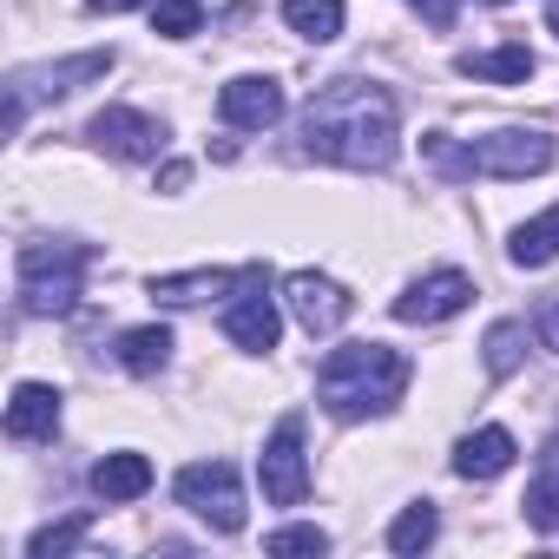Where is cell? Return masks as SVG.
I'll use <instances>...</instances> for the list:
<instances>
[{
  "mask_svg": "<svg viewBox=\"0 0 559 559\" xmlns=\"http://www.w3.org/2000/svg\"><path fill=\"white\" fill-rule=\"evenodd\" d=\"M93 270V243L80 237H34L14 257V284H21V310L27 317H67L86 290Z\"/></svg>",
  "mask_w": 559,
  "mask_h": 559,
  "instance_id": "3957f363",
  "label": "cell"
},
{
  "mask_svg": "<svg viewBox=\"0 0 559 559\" xmlns=\"http://www.w3.org/2000/svg\"><path fill=\"white\" fill-rule=\"evenodd\" d=\"M408 356L389 349V343H343L317 362V395L336 421H369V415H389L408 389Z\"/></svg>",
  "mask_w": 559,
  "mask_h": 559,
  "instance_id": "7a4b0ae2",
  "label": "cell"
},
{
  "mask_svg": "<svg viewBox=\"0 0 559 559\" xmlns=\"http://www.w3.org/2000/svg\"><path fill=\"white\" fill-rule=\"evenodd\" d=\"M487 8H507V0H487Z\"/></svg>",
  "mask_w": 559,
  "mask_h": 559,
  "instance_id": "836d02e7",
  "label": "cell"
},
{
  "mask_svg": "<svg viewBox=\"0 0 559 559\" xmlns=\"http://www.w3.org/2000/svg\"><path fill=\"white\" fill-rule=\"evenodd\" d=\"M171 493H178V507H191L204 526L243 533V480H237L230 461H191V467H178Z\"/></svg>",
  "mask_w": 559,
  "mask_h": 559,
  "instance_id": "5b68a950",
  "label": "cell"
},
{
  "mask_svg": "<svg viewBox=\"0 0 559 559\" xmlns=\"http://www.w3.org/2000/svg\"><path fill=\"white\" fill-rule=\"evenodd\" d=\"M284 304H290V317H297L310 336H336V330L356 317V297L336 284V276H323V270H297L290 284H284Z\"/></svg>",
  "mask_w": 559,
  "mask_h": 559,
  "instance_id": "9c48e42d",
  "label": "cell"
},
{
  "mask_svg": "<svg viewBox=\"0 0 559 559\" xmlns=\"http://www.w3.org/2000/svg\"><path fill=\"white\" fill-rule=\"evenodd\" d=\"M112 60H119L112 47H93V53H73V60H60V67L14 73V80H8V132L27 126V106H34V99H67V93H80L86 80H106Z\"/></svg>",
  "mask_w": 559,
  "mask_h": 559,
  "instance_id": "277c9868",
  "label": "cell"
},
{
  "mask_svg": "<svg viewBox=\"0 0 559 559\" xmlns=\"http://www.w3.org/2000/svg\"><path fill=\"white\" fill-rule=\"evenodd\" d=\"M93 487H99V500H139L152 487V461L145 454H106L93 467Z\"/></svg>",
  "mask_w": 559,
  "mask_h": 559,
  "instance_id": "d6986e66",
  "label": "cell"
},
{
  "mask_svg": "<svg viewBox=\"0 0 559 559\" xmlns=\"http://www.w3.org/2000/svg\"><path fill=\"white\" fill-rule=\"evenodd\" d=\"M533 336H539V343H546V349L559 356V297H552V304L539 310V323H533Z\"/></svg>",
  "mask_w": 559,
  "mask_h": 559,
  "instance_id": "f1b7e54d",
  "label": "cell"
},
{
  "mask_svg": "<svg viewBox=\"0 0 559 559\" xmlns=\"http://www.w3.org/2000/svg\"><path fill=\"white\" fill-rule=\"evenodd\" d=\"M237 284H243V270H178V276H152V297L185 310V304H211Z\"/></svg>",
  "mask_w": 559,
  "mask_h": 559,
  "instance_id": "9a60e30c",
  "label": "cell"
},
{
  "mask_svg": "<svg viewBox=\"0 0 559 559\" xmlns=\"http://www.w3.org/2000/svg\"><path fill=\"white\" fill-rule=\"evenodd\" d=\"M86 533H93V513H67V520H47V526L27 539V552H34V559H60V552H73Z\"/></svg>",
  "mask_w": 559,
  "mask_h": 559,
  "instance_id": "603a6c76",
  "label": "cell"
},
{
  "mask_svg": "<svg viewBox=\"0 0 559 559\" xmlns=\"http://www.w3.org/2000/svg\"><path fill=\"white\" fill-rule=\"evenodd\" d=\"M86 139H93L99 152L126 158V165H145V158L165 152V119H152V112H139V106H106V112H93Z\"/></svg>",
  "mask_w": 559,
  "mask_h": 559,
  "instance_id": "30bf717a",
  "label": "cell"
},
{
  "mask_svg": "<svg viewBox=\"0 0 559 559\" xmlns=\"http://www.w3.org/2000/svg\"><path fill=\"white\" fill-rule=\"evenodd\" d=\"M467 297H474V284H467V270H428V276H415V284L395 297V323H448V317H461L467 310Z\"/></svg>",
  "mask_w": 559,
  "mask_h": 559,
  "instance_id": "8fae6325",
  "label": "cell"
},
{
  "mask_svg": "<svg viewBox=\"0 0 559 559\" xmlns=\"http://www.w3.org/2000/svg\"><path fill=\"white\" fill-rule=\"evenodd\" d=\"M284 86H276L270 73H237L230 86H217V119L224 126H237V132H263V126H276L284 119Z\"/></svg>",
  "mask_w": 559,
  "mask_h": 559,
  "instance_id": "7c38bea8",
  "label": "cell"
},
{
  "mask_svg": "<svg viewBox=\"0 0 559 559\" xmlns=\"http://www.w3.org/2000/svg\"><path fill=\"white\" fill-rule=\"evenodd\" d=\"M474 165L487 178H539L552 165V139L539 126H500V132L474 139Z\"/></svg>",
  "mask_w": 559,
  "mask_h": 559,
  "instance_id": "ba28073f",
  "label": "cell"
},
{
  "mask_svg": "<svg viewBox=\"0 0 559 559\" xmlns=\"http://www.w3.org/2000/svg\"><path fill=\"white\" fill-rule=\"evenodd\" d=\"M421 152H428V165H435L441 178H474V171H480V165H474V145H454L448 132H428Z\"/></svg>",
  "mask_w": 559,
  "mask_h": 559,
  "instance_id": "484cf974",
  "label": "cell"
},
{
  "mask_svg": "<svg viewBox=\"0 0 559 559\" xmlns=\"http://www.w3.org/2000/svg\"><path fill=\"white\" fill-rule=\"evenodd\" d=\"M284 21H290L297 40H317V47H323V40L343 34V0H290Z\"/></svg>",
  "mask_w": 559,
  "mask_h": 559,
  "instance_id": "7402d4cb",
  "label": "cell"
},
{
  "mask_svg": "<svg viewBox=\"0 0 559 559\" xmlns=\"http://www.w3.org/2000/svg\"><path fill=\"white\" fill-rule=\"evenodd\" d=\"M86 8H99V14H126V8H139V0H86Z\"/></svg>",
  "mask_w": 559,
  "mask_h": 559,
  "instance_id": "1f68e13d",
  "label": "cell"
},
{
  "mask_svg": "<svg viewBox=\"0 0 559 559\" xmlns=\"http://www.w3.org/2000/svg\"><path fill=\"white\" fill-rule=\"evenodd\" d=\"M526 343H533V330H526V323H513V317H500V323L487 330V343H480L487 376H493V382H507V376L526 362Z\"/></svg>",
  "mask_w": 559,
  "mask_h": 559,
  "instance_id": "ffe728a7",
  "label": "cell"
},
{
  "mask_svg": "<svg viewBox=\"0 0 559 559\" xmlns=\"http://www.w3.org/2000/svg\"><path fill=\"white\" fill-rule=\"evenodd\" d=\"M263 552H276V559H297V552H330V533H323V526H276V533L263 539Z\"/></svg>",
  "mask_w": 559,
  "mask_h": 559,
  "instance_id": "4316f807",
  "label": "cell"
},
{
  "mask_svg": "<svg viewBox=\"0 0 559 559\" xmlns=\"http://www.w3.org/2000/svg\"><path fill=\"white\" fill-rule=\"evenodd\" d=\"M546 27H552V34H559V0H546Z\"/></svg>",
  "mask_w": 559,
  "mask_h": 559,
  "instance_id": "d6a6232c",
  "label": "cell"
},
{
  "mask_svg": "<svg viewBox=\"0 0 559 559\" xmlns=\"http://www.w3.org/2000/svg\"><path fill=\"white\" fill-rule=\"evenodd\" d=\"M507 257H513L520 270H546V263L559 257V204H546L539 217H526V224L513 230V243H507Z\"/></svg>",
  "mask_w": 559,
  "mask_h": 559,
  "instance_id": "e0dca14e",
  "label": "cell"
},
{
  "mask_svg": "<svg viewBox=\"0 0 559 559\" xmlns=\"http://www.w3.org/2000/svg\"><path fill=\"white\" fill-rule=\"evenodd\" d=\"M513 454H520V448H513L507 428H474V435L454 448V474H461V480H493V474L513 467Z\"/></svg>",
  "mask_w": 559,
  "mask_h": 559,
  "instance_id": "5bb4252c",
  "label": "cell"
},
{
  "mask_svg": "<svg viewBox=\"0 0 559 559\" xmlns=\"http://www.w3.org/2000/svg\"><path fill=\"white\" fill-rule=\"evenodd\" d=\"M224 336L250 356H270L276 336H284V317H276V297H270V263H243V284L237 297L224 304Z\"/></svg>",
  "mask_w": 559,
  "mask_h": 559,
  "instance_id": "8992f818",
  "label": "cell"
},
{
  "mask_svg": "<svg viewBox=\"0 0 559 559\" xmlns=\"http://www.w3.org/2000/svg\"><path fill=\"white\" fill-rule=\"evenodd\" d=\"M165 362H171V330L165 323H139V330L119 336V369L126 376H158Z\"/></svg>",
  "mask_w": 559,
  "mask_h": 559,
  "instance_id": "ac0fdd59",
  "label": "cell"
},
{
  "mask_svg": "<svg viewBox=\"0 0 559 559\" xmlns=\"http://www.w3.org/2000/svg\"><path fill=\"white\" fill-rule=\"evenodd\" d=\"M520 513H526V526H533V533H559V467H546V474L526 487Z\"/></svg>",
  "mask_w": 559,
  "mask_h": 559,
  "instance_id": "cb8c5ba5",
  "label": "cell"
},
{
  "mask_svg": "<svg viewBox=\"0 0 559 559\" xmlns=\"http://www.w3.org/2000/svg\"><path fill=\"white\" fill-rule=\"evenodd\" d=\"M152 27L165 40H191V34H204V8L198 0H152Z\"/></svg>",
  "mask_w": 559,
  "mask_h": 559,
  "instance_id": "d4e9b609",
  "label": "cell"
},
{
  "mask_svg": "<svg viewBox=\"0 0 559 559\" xmlns=\"http://www.w3.org/2000/svg\"><path fill=\"white\" fill-rule=\"evenodd\" d=\"M304 152L323 158V165H349V171H389L395 152H402L395 99L376 80H356V73L317 86L310 106H304Z\"/></svg>",
  "mask_w": 559,
  "mask_h": 559,
  "instance_id": "6da1fadb",
  "label": "cell"
},
{
  "mask_svg": "<svg viewBox=\"0 0 559 559\" xmlns=\"http://www.w3.org/2000/svg\"><path fill=\"white\" fill-rule=\"evenodd\" d=\"M435 533H441L435 500H415V507H402V513H395V526H389V552L415 559V552H428V546H435Z\"/></svg>",
  "mask_w": 559,
  "mask_h": 559,
  "instance_id": "44dd1931",
  "label": "cell"
},
{
  "mask_svg": "<svg viewBox=\"0 0 559 559\" xmlns=\"http://www.w3.org/2000/svg\"><path fill=\"white\" fill-rule=\"evenodd\" d=\"M8 435H14V441H53V435H60V389L21 382L14 402H8Z\"/></svg>",
  "mask_w": 559,
  "mask_h": 559,
  "instance_id": "4fadbf2b",
  "label": "cell"
},
{
  "mask_svg": "<svg viewBox=\"0 0 559 559\" xmlns=\"http://www.w3.org/2000/svg\"><path fill=\"white\" fill-rule=\"evenodd\" d=\"M158 185H165V191H185V185H191V165H178V158H171V165L158 171Z\"/></svg>",
  "mask_w": 559,
  "mask_h": 559,
  "instance_id": "f546056e",
  "label": "cell"
},
{
  "mask_svg": "<svg viewBox=\"0 0 559 559\" xmlns=\"http://www.w3.org/2000/svg\"><path fill=\"white\" fill-rule=\"evenodd\" d=\"M257 480L270 507H297L310 493V461H304V415H284L270 428L263 454H257Z\"/></svg>",
  "mask_w": 559,
  "mask_h": 559,
  "instance_id": "52a82bcc",
  "label": "cell"
},
{
  "mask_svg": "<svg viewBox=\"0 0 559 559\" xmlns=\"http://www.w3.org/2000/svg\"><path fill=\"white\" fill-rule=\"evenodd\" d=\"M539 467H559V421H552V435L539 441Z\"/></svg>",
  "mask_w": 559,
  "mask_h": 559,
  "instance_id": "4dcf8cb0",
  "label": "cell"
},
{
  "mask_svg": "<svg viewBox=\"0 0 559 559\" xmlns=\"http://www.w3.org/2000/svg\"><path fill=\"white\" fill-rule=\"evenodd\" d=\"M408 8H415L428 27H454V8H461V0H408Z\"/></svg>",
  "mask_w": 559,
  "mask_h": 559,
  "instance_id": "83f0119b",
  "label": "cell"
},
{
  "mask_svg": "<svg viewBox=\"0 0 559 559\" xmlns=\"http://www.w3.org/2000/svg\"><path fill=\"white\" fill-rule=\"evenodd\" d=\"M454 67H461L467 80H493V86H526V80H533V53H526L520 40L487 47V53H461Z\"/></svg>",
  "mask_w": 559,
  "mask_h": 559,
  "instance_id": "2e32d148",
  "label": "cell"
}]
</instances>
